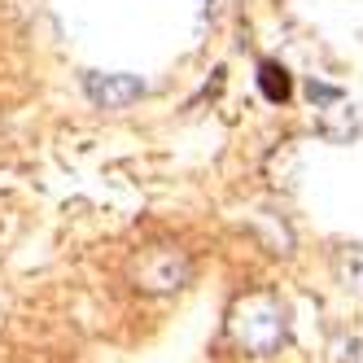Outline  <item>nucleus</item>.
Instances as JSON below:
<instances>
[{"label":"nucleus","instance_id":"nucleus-5","mask_svg":"<svg viewBox=\"0 0 363 363\" xmlns=\"http://www.w3.org/2000/svg\"><path fill=\"white\" fill-rule=\"evenodd\" d=\"M333 272H337V284H342L346 294L363 298V245L359 241H350L333 254Z\"/></svg>","mask_w":363,"mask_h":363},{"label":"nucleus","instance_id":"nucleus-6","mask_svg":"<svg viewBox=\"0 0 363 363\" xmlns=\"http://www.w3.org/2000/svg\"><path fill=\"white\" fill-rule=\"evenodd\" d=\"M258 88H263V96L272 101V106H284V101L294 96V79H289V70H284L280 62L258 66Z\"/></svg>","mask_w":363,"mask_h":363},{"label":"nucleus","instance_id":"nucleus-4","mask_svg":"<svg viewBox=\"0 0 363 363\" xmlns=\"http://www.w3.org/2000/svg\"><path fill=\"white\" fill-rule=\"evenodd\" d=\"M320 136L333 140V145H350L363 136V106H346V101H337L333 110H324L320 118Z\"/></svg>","mask_w":363,"mask_h":363},{"label":"nucleus","instance_id":"nucleus-8","mask_svg":"<svg viewBox=\"0 0 363 363\" xmlns=\"http://www.w3.org/2000/svg\"><path fill=\"white\" fill-rule=\"evenodd\" d=\"M337 363H363V337L346 342V350H342V359H337Z\"/></svg>","mask_w":363,"mask_h":363},{"label":"nucleus","instance_id":"nucleus-7","mask_svg":"<svg viewBox=\"0 0 363 363\" xmlns=\"http://www.w3.org/2000/svg\"><path fill=\"white\" fill-rule=\"evenodd\" d=\"M306 96H311V101H320V106H328V101H342V92H337V88H328V84H315V79L306 84Z\"/></svg>","mask_w":363,"mask_h":363},{"label":"nucleus","instance_id":"nucleus-1","mask_svg":"<svg viewBox=\"0 0 363 363\" xmlns=\"http://www.w3.org/2000/svg\"><path fill=\"white\" fill-rule=\"evenodd\" d=\"M228 342L250 359H272L289 342V306L272 289H250L228 306Z\"/></svg>","mask_w":363,"mask_h":363},{"label":"nucleus","instance_id":"nucleus-2","mask_svg":"<svg viewBox=\"0 0 363 363\" xmlns=\"http://www.w3.org/2000/svg\"><path fill=\"white\" fill-rule=\"evenodd\" d=\"M193 276H197V263L179 241H149L132 254V263H127L132 289L149 294V298H171L179 289H189Z\"/></svg>","mask_w":363,"mask_h":363},{"label":"nucleus","instance_id":"nucleus-3","mask_svg":"<svg viewBox=\"0 0 363 363\" xmlns=\"http://www.w3.org/2000/svg\"><path fill=\"white\" fill-rule=\"evenodd\" d=\"M84 92L92 106L101 110H123L132 106V101L145 96V79H136V74H101V70H88L84 74Z\"/></svg>","mask_w":363,"mask_h":363}]
</instances>
